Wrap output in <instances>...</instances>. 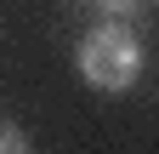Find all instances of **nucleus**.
<instances>
[{
	"mask_svg": "<svg viewBox=\"0 0 159 154\" xmlns=\"http://www.w3.org/2000/svg\"><path fill=\"white\" fill-rule=\"evenodd\" d=\"M0 154H34V143L23 137V126H11V120H0Z\"/></svg>",
	"mask_w": 159,
	"mask_h": 154,
	"instance_id": "obj_2",
	"label": "nucleus"
},
{
	"mask_svg": "<svg viewBox=\"0 0 159 154\" xmlns=\"http://www.w3.org/2000/svg\"><path fill=\"white\" fill-rule=\"evenodd\" d=\"M74 63H80V80L91 91L119 97V91H131L142 80V40H136V29L125 17H108V23H97L85 40H80Z\"/></svg>",
	"mask_w": 159,
	"mask_h": 154,
	"instance_id": "obj_1",
	"label": "nucleus"
},
{
	"mask_svg": "<svg viewBox=\"0 0 159 154\" xmlns=\"http://www.w3.org/2000/svg\"><path fill=\"white\" fill-rule=\"evenodd\" d=\"M97 12H108V17H136L142 12V0H91Z\"/></svg>",
	"mask_w": 159,
	"mask_h": 154,
	"instance_id": "obj_3",
	"label": "nucleus"
}]
</instances>
